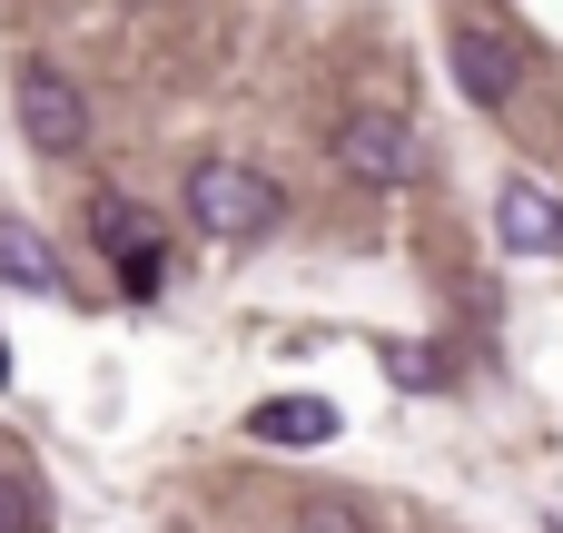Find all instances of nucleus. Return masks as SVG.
I'll return each mask as SVG.
<instances>
[{
  "instance_id": "nucleus-8",
  "label": "nucleus",
  "mask_w": 563,
  "mask_h": 533,
  "mask_svg": "<svg viewBox=\"0 0 563 533\" xmlns=\"http://www.w3.org/2000/svg\"><path fill=\"white\" fill-rule=\"evenodd\" d=\"M0 533H49V485L20 455H0Z\"/></svg>"
},
{
  "instance_id": "nucleus-10",
  "label": "nucleus",
  "mask_w": 563,
  "mask_h": 533,
  "mask_svg": "<svg viewBox=\"0 0 563 533\" xmlns=\"http://www.w3.org/2000/svg\"><path fill=\"white\" fill-rule=\"evenodd\" d=\"M158 277H168V257H158V247H129V257H119V287H129L139 307L158 297Z\"/></svg>"
},
{
  "instance_id": "nucleus-3",
  "label": "nucleus",
  "mask_w": 563,
  "mask_h": 533,
  "mask_svg": "<svg viewBox=\"0 0 563 533\" xmlns=\"http://www.w3.org/2000/svg\"><path fill=\"white\" fill-rule=\"evenodd\" d=\"M336 168H346L356 188H406V178L426 168V148H416V129H406L396 109H356V119L336 129Z\"/></svg>"
},
{
  "instance_id": "nucleus-4",
  "label": "nucleus",
  "mask_w": 563,
  "mask_h": 533,
  "mask_svg": "<svg viewBox=\"0 0 563 533\" xmlns=\"http://www.w3.org/2000/svg\"><path fill=\"white\" fill-rule=\"evenodd\" d=\"M495 237H505L515 257H563V198L544 178H505V188H495Z\"/></svg>"
},
{
  "instance_id": "nucleus-6",
  "label": "nucleus",
  "mask_w": 563,
  "mask_h": 533,
  "mask_svg": "<svg viewBox=\"0 0 563 533\" xmlns=\"http://www.w3.org/2000/svg\"><path fill=\"white\" fill-rule=\"evenodd\" d=\"M247 435L257 445H327L336 435V406L327 396H267V406H247Z\"/></svg>"
},
{
  "instance_id": "nucleus-2",
  "label": "nucleus",
  "mask_w": 563,
  "mask_h": 533,
  "mask_svg": "<svg viewBox=\"0 0 563 533\" xmlns=\"http://www.w3.org/2000/svg\"><path fill=\"white\" fill-rule=\"evenodd\" d=\"M10 109H20V138L40 158H79L89 148V99H79V79L59 59H20L10 69Z\"/></svg>"
},
{
  "instance_id": "nucleus-11",
  "label": "nucleus",
  "mask_w": 563,
  "mask_h": 533,
  "mask_svg": "<svg viewBox=\"0 0 563 533\" xmlns=\"http://www.w3.org/2000/svg\"><path fill=\"white\" fill-rule=\"evenodd\" d=\"M0 386H10V336H0Z\"/></svg>"
},
{
  "instance_id": "nucleus-9",
  "label": "nucleus",
  "mask_w": 563,
  "mask_h": 533,
  "mask_svg": "<svg viewBox=\"0 0 563 533\" xmlns=\"http://www.w3.org/2000/svg\"><path fill=\"white\" fill-rule=\"evenodd\" d=\"M89 237H99L109 257H129V247H148V237H139V208H129V198H99V208H89Z\"/></svg>"
},
{
  "instance_id": "nucleus-12",
  "label": "nucleus",
  "mask_w": 563,
  "mask_h": 533,
  "mask_svg": "<svg viewBox=\"0 0 563 533\" xmlns=\"http://www.w3.org/2000/svg\"><path fill=\"white\" fill-rule=\"evenodd\" d=\"M0 455H20V445H10V435H0Z\"/></svg>"
},
{
  "instance_id": "nucleus-7",
  "label": "nucleus",
  "mask_w": 563,
  "mask_h": 533,
  "mask_svg": "<svg viewBox=\"0 0 563 533\" xmlns=\"http://www.w3.org/2000/svg\"><path fill=\"white\" fill-rule=\"evenodd\" d=\"M0 287H10V297H59V257H49L20 218H0Z\"/></svg>"
},
{
  "instance_id": "nucleus-1",
  "label": "nucleus",
  "mask_w": 563,
  "mask_h": 533,
  "mask_svg": "<svg viewBox=\"0 0 563 533\" xmlns=\"http://www.w3.org/2000/svg\"><path fill=\"white\" fill-rule=\"evenodd\" d=\"M178 208H188V227H198V237L247 247V237H267V227L287 218V188H277L267 168H247V158H198V168H188V188H178Z\"/></svg>"
},
{
  "instance_id": "nucleus-5",
  "label": "nucleus",
  "mask_w": 563,
  "mask_h": 533,
  "mask_svg": "<svg viewBox=\"0 0 563 533\" xmlns=\"http://www.w3.org/2000/svg\"><path fill=\"white\" fill-rule=\"evenodd\" d=\"M455 89H465L475 109H505V99L525 89L515 40H505V30H485V20H455Z\"/></svg>"
}]
</instances>
